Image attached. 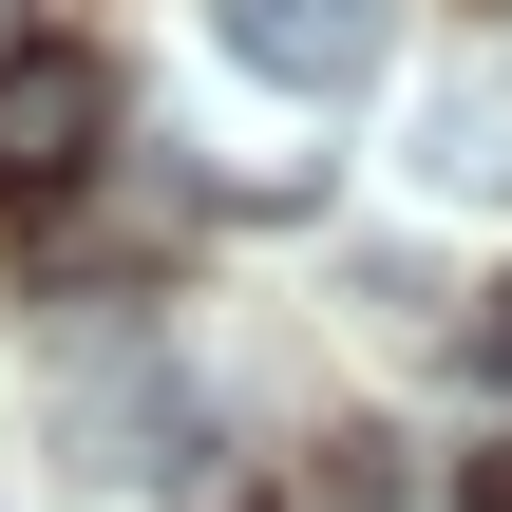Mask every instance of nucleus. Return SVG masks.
Returning <instances> with one entry per match:
<instances>
[{
	"mask_svg": "<svg viewBox=\"0 0 512 512\" xmlns=\"http://www.w3.org/2000/svg\"><path fill=\"white\" fill-rule=\"evenodd\" d=\"M95 152H114V57H95V38H19V57H0V190L38 209V190H76Z\"/></svg>",
	"mask_w": 512,
	"mask_h": 512,
	"instance_id": "f257e3e1",
	"label": "nucleus"
},
{
	"mask_svg": "<svg viewBox=\"0 0 512 512\" xmlns=\"http://www.w3.org/2000/svg\"><path fill=\"white\" fill-rule=\"evenodd\" d=\"M228 57H247L266 95H361V76L399 57V19H380V0H228Z\"/></svg>",
	"mask_w": 512,
	"mask_h": 512,
	"instance_id": "f03ea898",
	"label": "nucleus"
},
{
	"mask_svg": "<svg viewBox=\"0 0 512 512\" xmlns=\"http://www.w3.org/2000/svg\"><path fill=\"white\" fill-rule=\"evenodd\" d=\"M418 171H437L456 209H512V76H456V95L418 114Z\"/></svg>",
	"mask_w": 512,
	"mask_h": 512,
	"instance_id": "7ed1b4c3",
	"label": "nucleus"
},
{
	"mask_svg": "<svg viewBox=\"0 0 512 512\" xmlns=\"http://www.w3.org/2000/svg\"><path fill=\"white\" fill-rule=\"evenodd\" d=\"M456 512H512V437H494V456H475V475H456Z\"/></svg>",
	"mask_w": 512,
	"mask_h": 512,
	"instance_id": "20e7f679",
	"label": "nucleus"
},
{
	"mask_svg": "<svg viewBox=\"0 0 512 512\" xmlns=\"http://www.w3.org/2000/svg\"><path fill=\"white\" fill-rule=\"evenodd\" d=\"M475 380H512V285H494V323H475Z\"/></svg>",
	"mask_w": 512,
	"mask_h": 512,
	"instance_id": "39448f33",
	"label": "nucleus"
}]
</instances>
